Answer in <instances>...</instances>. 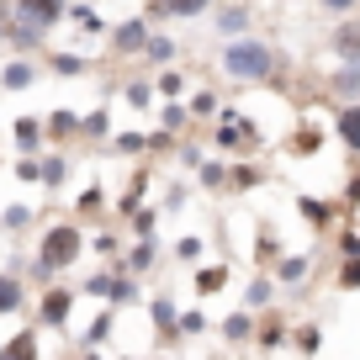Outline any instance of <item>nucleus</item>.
Instances as JSON below:
<instances>
[{"label":"nucleus","instance_id":"obj_54","mask_svg":"<svg viewBox=\"0 0 360 360\" xmlns=\"http://www.w3.org/2000/svg\"><path fill=\"white\" fill-rule=\"evenodd\" d=\"M0 43H6V37H0Z\"/></svg>","mask_w":360,"mask_h":360},{"label":"nucleus","instance_id":"obj_26","mask_svg":"<svg viewBox=\"0 0 360 360\" xmlns=\"http://www.w3.org/2000/svg\"><path fill=\"white\" fill-rule=\"evenodd\" d=\"M154 85H159V101H180V96H186V75H180L175 64H169V69H159V75H154Z\"/></svg>","mask_w":360,"mask_h":360},{"label":"nucleus","instance_id":"obj_24","mask_svg":"<svg viewBox=\"0 0 360 360\" xmlns=\"http://www.w3.org/2000/svg\"><path fill=\"white\" fill-rule=\"evenodd\" d=\"M154 255H159V244H154V238H138V244L127 249V259H122V265H127V276H143V270L154 265Z\"/></svg>","mask_w":360,"mask_h":360},{"label":"nucleus","instance_id":"obj_14","mask_svg":"<svg viewBox=\"0 0 360 360\" xmlns=\"http://www.w3.org/2000/svg\"><path fill=\"white\" fill-rule=\"evenodd\" d=\"M328 96H334V101H360V58H355V64H334V75H328Z\"/></svg>","mask_w":360,"mask_h":360},{"label":"nucleus","instance_id":"obj_49","mask_svg":"<svg viewBox=\"0 0 360 360\" xmlns=\"http://www.w3.org/2000/svg\"><path fill=\"white\" fill-rule=\"evenodd\" d=\"M175 255H180V259H196V255H202V238H180Z\"/></svg>","mask_w":360,"mask_h":360},{"label":"nucleus","instance_id":"obj_29","mask_svg":"<svg viewBox=\"0 0 360 360\" xmlns=\"http://www.w3.org/2000/svg\"><path fill=\"white\" fill-rule=\"evenodd\" d=\"M297 212L307 217L313 228H328V217H334V207L328 202H318V196H297Z\"/></svg>","mask_w":360,"mask_h":360},{"label":"nucleus","instance_id":"obj_50","mask_svg":"<svg viewBox=\"0 0 360 360\" xmlns=\"http://www.w3.org/2000/svg\"><path fill=\"white\" fill-rule=\"evenodd\" d=\"M180 159H186L191 169H202V148H196V143H186V148H180Z\"/></svg>","mask_w":360,"mask_h":360},{"label":"nucleus","instance_id":"obj_31","mask_svg":"<svg viewBox=\"0 0 360 360\" xmlns=\"http://www.w3.org/2000/svg\"><path fill=\"white\" fill-rule=\"evenodd\" d=\"M69 22L79 27V32H106V22H101V11H96V6H69Z\"/></svg>","mask_w":360,"mask_h":360},{"label":"nucleus","instance_id":"obj_3","mask_svg":"<svg viewBox=\"0 0 360 360\" xmlns=\"http://www.w3.org/2000/svg\"><path fill=\"white\" fill-rule=\"evenodd\" d=\"M212 143L223 148V154H255L259 143H265V133H259V122L255 117H244V112H217V127H212Z\"/></svg>","mask_w":360,"mask_h":360},{"label":"nucleus","instance_id":"obj_11","mask_svg":"<svg viewBox=\"0 0 360 360\" xmlns=\"http://www.w3.org/2000/svg\"><path fill=\"white\" fill-rule=\"evenodd\" d=\"M69 307H75V292L48 286V292H43V307H37V323H43V328H64V323H69Z\"/></svg>","mask_w":360,"mask_h":360},{"label":"nucleus","instance_id":"obj_8","mask_svg":"<svg viewBox=\"0 0 360 360\" xmlns=\"http://www.w3.org/2000/svg\"><path fill=\"white\" fill-rule=\"evenodd\" d=\"M328 133H334V143L345 148V154H360V101H339Z\"/></svg>","mask_w":360,"mask_h":360},{"label":"nucleus","instance_id":"obj_12","mask_svg":"<svg viewBox=\"0 0 360 360\" xmlns=\"http://www.w3.org/2000/svg\"><path fill=\"white\" fill-rule=\"evenodd\" d=\"M11 138H16V154H43L48 122H43V117H16V122H11Z\"/></svg>","mask_w":360,"mask_h":360},{"label":"nucleus","instance_id":"obj_4","mask_svg":"<svg viewBox=\"0 0 360 360\" xmlns=\"http://www.w3.org/2000/svg\"><path fill=\"white\" fill-rule=\"evenodd\" d=\"M106 37H112V53L117 58H143L148 37H154V22H148V16H127V22H117Z\"/></svg>","mask_w":360,"mask_h":360},{"label":"nucleus","instance_id":"obj_43","mask_svg":"<svg viewBox=\"0 0 360 360\" xmlns=\"http://www.w3.org/2000/svg\"><path fill=\"white\" fill-rule=\"evenodd\" d=\"M154 217H159L154 207H138V212H133V233L138 238H154Z\"/></svg>","mask_w":360,"mask_h":360},{"label":"nucleus","instance_id":"obj_37","mask_svg":"<svg viewBox=\"0 0 360 360\" xmlns=\"http://www.w3.org/2000/svg\"><path fill=\"white\" fill-rule=\"evenodd\" d=\"M106 302H112V307L138 302V281H133V276H117V281H112V297H106Z\"/></svg>","mask_w":360,"mask_h":360},{"label":"nucleus","instance_id":"obj_27","mask_svg":"<svg viewBox=\"0 0 360 360\" xmlns=\"http://www.w3.org/2000/svg\"><path fill=\"white\" fill-rule=\"evenodd\" d=\"M22 281H16V270H0V313H16L22 307Z\"/></svg>","mask_w":360,"mask_h":360},{"label":"nucleus","instance_id":"obj_15","mask_svg":"<svg viewBox=\"0 0 360 360\" xmlns=\"http://www.w3.org/2000/svg\"><path fill=\"white\" fill-rule=\"evenodd\" d=\"M43 122H48V138H53V143H69V138H79V122H85V112H69V106H58V112H48Z\"/></svg>","mask_w":360,"mask_h":360},{"label":"nucleus","instance_id":"obj_40","mask_svg":"<svg viewBox=\"0 0 360 360\" xmlns=\"http://www.w3.org/2000/svg\"><path fill=\"white\" fill-rule=\"evenodd\" d=\"M244 307H249V313L270 307V281H265V276H259V281H249V292H244Z\"/></svg>","mask_w":360,"mask_h":360},{"label":"nucleus","instance_id":"obj_2","mask_svg":"<svg viewBox=\"0 0 360 360\" xmlns=\"http://www.w3.org/2000/svg\"><path fill=\"white\" fill-rule=\"evenodd\" d=\"M79 255H85V233H79V223H48V228H43V238H37L32 276L48 286L58 270H69Z\"/></svg>","mask_w":360,"mask_h":360},{"label":"nucleus","instance_id":"obj_9","mask_svg":"<svg viewBox=\"0 0 360 360\" xmlns=\"http://www.w3.org/2000/svg\"><path fill=\"white\" fill-rule=\"evenodd\" d=\"M212 27L223 32V43H228V37H244L249 27H255V0H233V6H217V11H212Z\"/></svg>","mask_w":360,"mask_h":360},{"label":"nucleus","instance_id":"obj_18","mask_svg":"<svg viewBox=\"0 0 360 360\" xmlns=\"http://www.w3.org/2000/svg\"><path fill=\"white\" fill-rule=\"evenodd\" d=\"M318 148H323V127H318V122H302V127H297V138L286 143V154H292V159H313Z\"/></svg>","mask_w":360,"mask_h":360},{"label":"nucleus","instance_id":"obj_44","mask_svg":"<svg viewBox=\"0 0 360 360\" xmlns=\"http://www.w3.org/2000/svg\"><path fill=\"white\" fill-rule=\"evenodd\" d=\"M318 6H323L334 22H339V16H355V11H360V0H318Z\"/></svg>","mask_w":360,"mask_h":360},{"label":"nucleus","instance_id":"obj_53","mask_svg":"<svg viewBox=\"0 0 360 360\" xmlns=\"http://www.w3.org/2000/svg\"><path fill=\"white\" fill-rule=\"evenodd\" d=\"M90 6H101V0H90Z\"/></svg>","mask_w":360,"mask_h":360},{"label":"nucleus","instance_id":"obj_17","mask_svg":"<svg viewBox=\"0 0 360 360\" xmlns=\"http://www.w3.org/2000/svg\"><path fill=\"white\" fill-rule=\"evenodd\" d=\"M122 101L133 106V112H148V106L159 101V85H154V79H143V75H138V79H122Z\"/></svg>","mask_w":360,"mask_h":360},{"label":"nucleus","instance_id":"obj_41","mask_svg":"<svg viewBox=\"0 0 360 360\" xmlns=\"http://www.w3.org/2000/svg\"><path fill=\"white\" fill-rule=\"evenodd\" d=\"M297 349H302V355H318V349H323V328H318V323L297 328Z\"/></svg>","mask_w":360,"mask_h":360},{"label":"nucleus","instance_id":"obj_32","mask_svg":"<svg viewBox=\"0 0 360 360\" xmlns=\"http://www.w3.org/2000/svg\"><path fill=\"white\" fill-rule=\"evenodd\" d=\"M196 180H202L207 191H223V186H228V165H223V159H202V169H196Z\"/></svg>","mask_w":360,"mask_h":360},{"label":"nucleus","instance_id":"obj_48","mask_svg":"<svg viewBox=\"0 0 360 360\" xmlns=\"http://www.w3.org/2000/svg\"><path fill=\"white\" fill-rule=\"evenodd\" d=\"M202 328H207L202 313H180V334H202Z\"/></svg>","mask_w":360,"mask_h":360},{"label":"nucleus","instance_id":"obj_38","mask_svg":"<svg viewBox=\"0 0 360 360\" xmlns=\"http://www.w3.org/2000/svg\"><path fill=\"white\" fill-rule=\"evenodd\" d=\"M223 281H228V270L223 265H207V270H196V292H223Z\"/></svg>","mask_w":360,"mask_h":360},{"label":"nucleus","instance_id":"obj_5","mask_svg":"<svg viewBox=\"0 0 360 360\" xmlns=\"http://www.w3.org/2000/svg\"><path fill=\"white\" fill-rule=\"evenodd\" d=\"M43 58H22V53H11L6 64H0V90L6 96H27V90H37V79H43Z\"/></svg>","mask_w":360,"mask_h":360},{"label":"nucleus","instance_id":"obj_22","mask_svg":"<svg viewBox=\"0 0 360 360\" xmlns=\"http://www.w3.org/2000/svg\"><path fill=\"white\" fill-rule=\"evenodd\" d=\"M148 313H154V323H159V334H165V339L180 334V313H175V302H169V297H154V302H148Z\"/></svg>","mask_w":360,"mask_h":360},{"label":"nucleus","instance_id":"obj_36","mask_svg":"<svg viewBox=\"0 0 360 360\" xmlns=\"http://www.w3.org/2000/svg\"><path fill=\"white\" fill-rule=\"evenodd\" d=\"M143 191H148V175H143V169H138V175H133V186H127V196H122V202H117V207H122V217H133V212H138V202H143Z\"/></svg>","mask_w":360,"mask_h":360},{"label":"nucleus","instance_id":"obj_7","mask_svg":"<svg viewBox=\"0 0 360 360\" xmlns=\"http://www.w3.org/2000/svg\"><path fill=\"white\" fill-rule=\"evenodd\" d=\"M16 22H32L43 32H53L58 22H69V0H16Z\"/></svg>","mask_w":360,"mask_h":360},{"label":"nucleus","instance_id":"obj_39","mask_svg":"<svg viewBox=\"0 0 360 360\" xmlns=\"http://www.w3.org/2000/svg\"><path fill=\"white\" fill-rule=\"evenodd\" d=\"M186 106H191V117H196V122H207V117H217V96H212V90H196V96H191V101H186Z\"/></svg>","mask_w":360,"mask_h":360},{"label":"nucleus","instance_id":"obj_28","mask_svg":"<svg viewBox=\"0 0 360 360\" xmlns=\"http://www.w3.org/2000/svg\"><path fill=\"white\" fill-rule=\"evenodd\" d=\"M259 180H265V169H259V165H249V159L228 169V186H233V191H255Z\"/></svg>","mask_w":360,"mask_h":360},{"label":"nucleus","instance_id":"obj_19","mask_svg":"<svg viewBox=\"0 0 360 360\" xmlns=\"http://www.w3.org/2000/svg\"><path fill=\"white\" fill-rule=\"evenodd\" d=\"M196 117H191V106H180V101H159V127H165V133H186V127H191Z\"/></svg>","mask_w":360,"mask_h":360},{"label":"nucleus","instance_id":"obj_46","mask_svg":"<svg viewBox=\"0 0 360 360\" xmlns=\"http://www.w3.org/2000/svg\"><path fill=\"white\" fill-rule=\"evenodd\" d=\"M112 281H117V276H106V270H101V276H90V281H85V292L90 297H112Z\"/></svg>","mask_w":360,"mask_h":360},{"label":"nucleus","instance_id":"obj_51","mask_svg":"<svg viewBox=\"0 0 360 360\" xmlns=\"http://www.w3.org/2000/svg\"><path fill=\"white\" fill-rule=\"evenodd\" d=\"M180 202H186V186H169V191H165V207H169V212H175Z\"/></svg>","mask_w":360,"mask_h":360},{"label":"nucleus","instance_id":"obj_16","mask_svg":"<svg viewBox=\"0 0 360 360\" xmlns=\"http://www.w3.org/2000/svg\"><path fill=\"white\" fill-rule=\"evenodd\" d=\"M175 58H180V43H175L169 32H154V37H148V48H143V64H154V69H169Z\"/></svg>","mask_w":360,"mask_h":360},{"label":"nucleus","instance_id":"obj_52","mask_svg":"<svg viewBox=\"0 0 360 360\" xmlns=\"http://www.w3.org/2000/svg\"><path fill=\"white\" fill-rule=\"evenodd\" d=\"M349 202H360V180H349Z\"/></svg>","mask_w":360,"mask_h":360},{"label":"nucleus","instance_id":"obj_33","mask_svg":"<svg viewBox=\"0 0 360 360\" xmlns=\"http://www.w3.org/2000/svg\"><path fill=\"white\" fill-rule=\"evenodd\" d=\"M223 334L233 339V345H244L249 334H255V318H249V307H238V313H228V323H223Z\"/></svg>","mask_w":360,"mask_h":360},{"label":"nucleus","instance_id":"obj_1","mask_svg":"<svg viewBox=\"0 0 360 360\" xmlns=\"http://www.w3.org/2000/svg\"><path fill=\"white\" fill-rule=\"evenodd\" d=\"M217 64H223V75L233 79V85H270V79H281V53H276V43H265V37H255V32L228 37V43L217 48Z\"/></svg>","mask_w":360,"mask_h":360},{"label":"nucleus","instance_id":"obj_10","mask_svg":"<svg viewBox=\"0 0 360 360\" xmlns=\"http://www.w3.org/2000/svg\"><path fill=\"white\" fill-rule=\"evenodd\" d=\"M43 64H48V75H58V79H85V75H96V64H90L85 53H69V48H48Z\"/></svg>","mask_w":360,"mask_h":360},{"label":"nucleus","instance_id":"obj_47","mask_svg":"<svg viewBox=\"0 0 360 360\" xmlns=\"http://www.w3.org/2000/svg\"><path fill=\"white\" fill-rule=\"evenodd\" d=\"M106 334H112V318H96V323H90V328H85V339H90V345H101V339H106Z\"/></svg>","mask_w":360,"mask_h":360},{"label":"nucleus","instance_id":"obj_13","mask_svg":"<svg viewBox=\"0 0 360 360\" xmlns=\"http://www.w3.org/2000/svg\"><path fill=\"white\" fill-rule=\"evenodd\" d=\"M43 27H32V22H11L6 27V48H11V53H22V58H37L43 53Z\"/></svg>","mask_w":360,"mask_h":360},{"label":"nucleus","instance_id":"obj_20","mask_svg":"<svg viewBox=\"0 0 360 360\" xmlns=\"http://www.w3.org/2000/svg\"><path fill=\"white\" fill-rule=\"evenodd\" d=\"M307 270H313V255H281L276 259V281L297 286V281H307Z\"/></svg>","mask_w":360,"mask_h":360},{"label":"nucleus","instance_id":"obj_6","mask_svg":"<svg viewBox=\"0 0 360 360\" xmlns=\"http://www.w3.org/2000/svg\"><path fill=\"white\" fill-rule=\"evenodd\" d=\"M328 53H334V64H355L360 58V11L339 16V22L328 27Z\"/></svg>","mask_w":360,"mask_h":360},{"label":"nucleus","instance_id":"obj_23","mask_svg":"<svg viewBox=\"0 0 360 360\" xmlns=\"http://www.w3.org/2000/svg\"><path fill=\"white\" fill-rule=\"evenodd\" d=\"M0 360H37V328H22L11 345H0Z\"/></svg>","mask_w":360,"mask_h":360},{"label":"nucleus","instance_id":"obj_45","mask_svg":"<svg viewBox=\"0 0 360 360\" xmlns=\"http://www.w3.org/2000/svg\"><path fill=\"white\" fill-rule=\"evenodd\" d=\"M339 249H345V259H360V228H345V233H339Z\"/></svg>","mask_w":360,"mask_h":360},{"label":"nucleus","instance_id":"obj_42","mask_svg":"<svg viewBox=\"0 0 360 360\" xmlns=\"http://www.w3.org/2000/svg\"><path fill=\"white\" fill-rule=\"evenodd\" d=\"M339 292H360V259H345V265H339Z\"/></svg>","mask_w":360,"mask_h":360},{"label":"nucleus","instance_id":"obj_21","mask_svg":"<svg viewBox=\"0 0 360 360\" xmlns=\"http://www.w3.org/2000/svg\"><path fill=\"white\" fill-rule=\"evenodd\" d=\"M106 133H112V112H106V106H90L85 122H79V138H85V143H101Z\"/></svg>","mask_w":360,"mask_h":360},{"label":"nucleus","instance_id":"obj_34","mask_svg":"<svg viewBox=\"0 0 360 360\" xmlns=\"http://www.w3.org/2000/svg\"><path fill=\"white\" fill-rule=\"evenodd\" d=\"M32 207H22V202H16V207H6V212H0V228H6V233H22V228H32Z\"/></svg>","mask_w":360,"mask_h":360},{"label":"nucleus","instance_id":"obj_35","mask_svg":"<svg viewBox=\"0 0 360 360\" xmlns=\"http://www.w3.org/2000/svg\"><path fill=\"white\" fill-rule=\"evenodd\" d=\"M169 16H180V22H191V16H207L212 11V0H165Z\"/></svg>","mask_w":360,"mask_h":360},{"label":"nucleus","instance_id":"obj_30","mask_svg":"<svg viewBox=\"0 0 360 360\" xmlns=\"http://www.w3.org/2000/svg\"><path fill=\"white\" fill-rule=\"evenodd\" d=\"M112 148H117V154H127V159H138V154H148V133H133V127H122V133L112 138Z\"/></svg>","mask_w":360,"mask_h":360},{"label":"nucleus","instance_id":"obj_25","mask_svg":"<svg viewBox=\"0 0 360 360\" xmlns=\"http://www.w3.org/2000/svg\"><path fill=\"white\" fill-rule=\"evenodd\" d=\"M64 180H69V159L64 154H43V180H37V186H43V191H58Z\"/></svg>","mask_w":360,"mask_h":360}]
</instances>
